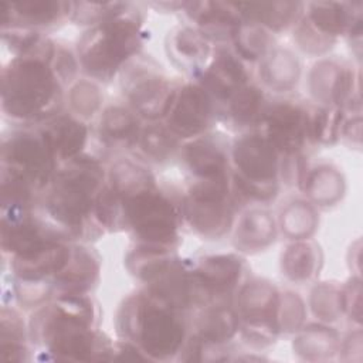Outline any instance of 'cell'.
Segmentation results:
<instances>
[{
	"instance_id": "1",
	"label": "cell",
	"mask_w": 363,
	"mask_h": 363,
	"mask_svg": "<svg viewBox=\"0 0 363 363\" xmlns=\"http://www.w3.org/2000/svg\"><path fill=\"white\" fill-rule=\"evenodd\" d=\"M98 315L96 303L88 294L57 295L33 313L28 335L57 360H112L111 339L95 328Z\"/></svg>"
},
{
	"instance_id": "2",
	"label": "cell",
	"mask_w": 363,
	"mask_h": 363,
	"mask_svg": "<svg viewBox=\"0 0 363 363\" xmlns=\"http://www.w3.org/2000/svg\"><path fill=\"white\" fill-rule=\"evenodd\" d=\"M102 163L85 153L64 162L48 186L44 208L52 223L69 238L84 237L94 230V206L105 186Z\"/></svg>"
},
{
	"instance_id": "3",
	"label": "cell",
	"mask_w": 363,
	"mask_h": 363,
	"mask_svg": "<svg viewBox=\"0 0 363 363\" xmlns=\"http://www.w3.org/2000/svg\"><path fill=\"white\" fill-rule=\"evenodd\" d=\"M116 328L121 337L136 343L149 360H169L180 354L189 337L183 311L160 302L145 289L122 302Z\"/></svg>"
},
{
	"instance_id": "4",
	"label": "cell",
	"mask_w": 363,
	"mask_h": 363,
	"mask_svg": "<svg viewBox=\"0 0 363 363\" xmlns=\"http://www.w3.org/2000/svg\"><path fill=\"white\" fill-rule=\"evenodd\" d=\"M62 82L52 65L37 58H11L1 69L3 112L21 122H44L60 113Z\"/></svg>"
},
{
	"instance_id": "5",
	"label": "cell",
	"mask_w": 363,
	"mask_h": 363,
	"mask_svg": "<svg viewBox=\"0 0 363 363\" xmlns=\"http://www.w3.org/2000/svg\"><path fill=\"white\" fill-rule=\"evenodd\" d=\"M143 43L142 21L128 9L82 34L78 41L79 65L91 78L109 81L139 54Z\"/></svg>"
},
{
	"instance_id": "6",
	"label": "cell",
	"mask_w": 363,
	"mask_h": 363,
	"mask_svg": "<svg viewBox=\"0 0 363 363\" xmlns=\"http://www.w3.org/2000/svg\"><path fill=\"white\" fill-rule=\"evenodd\" d=\"M231 187L235 200L268 203L279 191L281 155L261 132H247L231 147Z\"/></svg>"
},
{
	"instance_id": "7",
	"label": "cell",
	"mask_w": 363,
	"mask_h": 363,
	"mask_svg": "<svg viewBox=\"0 0 363 363\" xmlns=\"http://www.w3.org/2000/svg\"><path fill=\"white\" fill-rule=\"evenodd\" d=\"M123 204L125 230L132 231L139 242L176 247L183 221L182 204L157 187L125 200Z\"/></svg>"
},
{
	"instance_id": "8",
	"label": "cell",
	"mask_w": 363,
	"mask_h": 363,
	"mask_svg": "<svg viewBox=\"0 0 363 363\" xmlns=\"http://www.w3.org/2000/svg\"><path fill=\"white\" fill-rule=\"evenodd\" d=\"M235 196L231 176L225 179L197 180L182 200L183 220L204 238L225 235L234 221Z\"/></svg>"
},
{
	"instance_id": "9",
	"label": "cell",
	"mask_w": 363,
	"mask_h": 363,
	"mask_svg": "<svg viewBox=\"0 0 363 363\" xmlns=\"http://www.w3.org/2000/svg\"><path fill=\"white\" fill-rule=\"evenodd\" d=\"M1 167L21 176L38 191L52 182L58 160L40 129H21L3 139Z\"/></svg>"
},
{
	"instance_id": "10",
	"label": "cell",
	"mask_w": 363,
	"mask_h": 363,
	"mask_svg": "<svg viewBox=\"0 0 363 363\" xmlns=\"http://www.w3.org/2000/svg\"><path fill=\"white\" fill-rule=\"evenodd\" d=\"M122 88L130 109L152 122L167 116L179 89L167 77L143 64L126 69Z\"/></svg>"
},
{
	"instance_id": "11",
	"label": "cell",
	"mask_w": 363,
	"mask_h": 363,
	"mask_svg": "<svg viewBox=\"0 0 363 363\" xmlns=\"http://www.w3.org/2000/svg\"><path fill=\"white\" fill-rule=\"evenodd\" d=\"M244 272V262L235 254H216L191 264L197 305L225 303L237 291Z\"/></svg>"
},
{
	"instance_id": "12",
	"label": "cell",
	"mask_w": 363,
	"mask_h": 363,
	"mask_svg": "<svg viewBox=\"0 0 363 363\" xmlns=\"http://www.w3.org/2000/svg\"><path fill=\"white\" fill-rule=\"evenodd\" d=\"M261 125L262 135L281 156L302 153L309 140V112L292 101L268 105Z\"/></svg>"
},
{
	"instance_id": "13",
	"label": "cell",
	"mask_w": 363,
	"mask_h": 363,
	"mask_svg": "<svg viewBox=\"0 0 363 363\" xmlns=\"http://www.w3.org/2000/svg\"><path fill=\"white\" fill-rule=\"evenodd\" d=\"M312 96L322 106H337L346 111L360 109L359 79L353 69L333 60L318 61L308 78Z\"/></svg>"
},
{
	"instance_id": "14",
	"label": "cell",
	"mask_w": 363,
	"mask_h": 363,
	"mask_svg": "<svg viewBox=\"0 0 363 363\" xmlns=\"http://www.w3.org/2000/svg\"><path fill=\"white\" fill-rule=\"evenodd\" d=\"M216 116V102L197 82L179 86L167 113L166 126L179 139H194L211 126Z\"/></svg>"
},
{
	"instance_id": "15",
	"label": "cell",
	"mask_w": 363,
	"mask_h": 363,
	"mask_svg": "<svg viewBox=\"0 0 363 363\" xmlns=\"http://www.w3.org/2000/svg\"><path fill=\"white\" fill-rule=\"evenodd\" d=\"M248 71L233 51L220 48L197 75V84L217 104H225L238 89L250 84Z\"/></svg>"
},
{
	"instance_id": "16",
	"label": "cell",
	"mask_w": 363,
	"mask_h": 363,
	"mask_svg": "<svg viewBox=\"0 0 363 363\" xmlns=\"http://www.w3.org/2000/svg\"><path fill=\"white\" fill-rule=\"evenodd\" d=\"M1 30L24 27L38 30L71 18L72 1L23 0L1 3Z\"/></svg>"
},
{
	"instance_id": "17",
	"label": "cell",
	"mask_w": 363,
	"mask_h": 363,
	"mask_svg": "<svg viewBox=\"0 0 363 363\" xmlns=\"http://www.w3.org/2000/svg\"><path fill=\"white\" fill-rule=\"evenodd\" d=\"M196 28L211 41H231L242 18L234 3L184 1L182 9Z\"/></svg>"
},
{
	"instance_id": "18",
	"label": "cell",
	"mask_w": 363,
	"mask_h": 363,
	"mask_svg": "<svg viewBox=\"0 0 363 363\" xmlns=\"http://www.w3.org/2000/svg\"><path fill=\"white\" fill-rule=\"evenodd\" d=\"M38 129L44 135L58 163L79 156L88 142L86 125L74 115L57 113L44 121Z\"/></svg>"
},
{
	"instance_id": "19",
	"label": "cell",
	"mask_w": 363,
	"mask_h": 363,
	"mask_svg": "<svg viewBox=\"0 0 363 363\" xmlns=\"http://www.w3.org/2000/svg\"><path fill=\"white\" fill-rule=\"evenodd\" d=\"M306 18L323 34L337 38L362 28V1H313L306 6Z\"/></svg>"
},
{
	"instance_id": "20",
	"label": "cell",
	"mask_w": 363,
	"mask_h": 363,
	"mask_svg": "<svg viewBox=\"0 0 363 363\" xmlns=\"http://www.w3.org/2000/svg\"><path fill=\"white\" fill-rule=\"evenodd\" d=\"M183 160L197 180L230 177V155L214 139L199 136L190 139L182 150Z\"/></svg>"
},
{
	"instance_id": "21",
	"label": "cell",
	"mask_w": 363,
	"mask_h": 363,
	"mask_svg": "<svg viewBox=\"0 0 363 363\" xmlns=\"http://www.w3.org/2000/svg\"><path fill=\"white\" fill-rule=\"evenodd\" d=\"M71 254L67 241H55L34 252L11 258L13 277L24 281H52Z\"/></svg>"
},
{
	"instance_id": "22",
	"label": "cell",
	"mask_w": 363,
	"mask_h": 363,
	"mask_svg": "<svg viewBox=\"0 0 363 363\" xmlns=\"http://www.w3.org/2000/svg\"><path fill=\"white\" fill-rule=\"evenodd\" d=\"M167 55L180 69L199 75L210 62L211 43L196 27H179L167 37Z\"/></svg>"
},
{
	"instance_id": "23",
	"label": "cell",
	"mask_w": 363,
	"mask_h": 363,
	"mask_svg": "<svg viewBox=\"0 0 363 363\" xmlns=\"http://www.w3.org/2000/svg\"><path fill=\"white\" fill-rule=\"evenodd\" d=\"M101 272L98 257L86 247L74 244L65 267L54 277L55 292L62 294H88L92 289Z\"/></svg>"
},
{
	"instance_id": "24",
	"label": "cell",
	"mask_w": 363,
	"mask_h": 363,
	"mask_svg": "<svg viewBox=\"0 0 363 363\" xmlns=\"http://www.w3.org/2000/svg\"><path fill=\"white\" fill-rule=\"evenodd\" d=\"M278 302L279 292L275 285L267 279L257 278L238 288L235 311L241 322H277Z\"/></svg>"
},
{
	"instance_id": "25",
	"label": "cell",
	"mask_w": 363,
	"mask_h": 363,
	"mask_svg": "<svg viewBox=\"0 0 363 363\" xmlns=\"http://www.w3.org/2000/svg\"><path fill=\"white\" fill-rule=\"evenodd\" d=\"M240 316L227 303L204 305L194 322L193 336L204 346H224L240 330Z\"/></svg>"
},
{
	"instance_id": "26",
	"label": "cell",
	"mask_w": 363,
	"mask_h": 363,
	"mask_svg": "<svg viewBox=\"0 0 363 363\" xmlns=\"http://www.w3.org/2000/svg\"><path fill=\"white\" fill-rule=\"evenodd\" d=\"M244 21L255 23L271 31H282L295 26L303 16L301 1H250L234 3Z\"/></svg>"
},
{
	"instance_id": "27",
	"label": "cell",
	"mask_w": 363,
	"mask_h": 363,
	"mask_svg": "<svg viewBox=\"0 0 363 363\" xmlns=\"http://www.w3.org/2000/svg\"><path fill=\"white\" fill-rule=\"evenodd\" d=\"M142 132L139 116L125 106H108L99 118V136L113 147L138 145Z\"/></svg>"
},
{
	"instance_id": "28",
	"label": "cell",
	"mask_w": 363,
	"mask_h": 363,
	"mask_svg": "<svg viewBox=\"0 0 363 363\" xmlns=\"http://www.w3.org/2000/svg\"><path fill=\"white\" fill-rule=\"evenodd\" d=\"M277 227L272 216L264 208L247 210L235 227L234 242L241 251H259L275 241Z\"/></svg>"
},
{
	"instance_id": "29",
	"label": "cell",
	"mask_w": 363,
	"mask_h": 363,
	"mask_svg": "<svg viewBox=\"0 0 363 363\" xmlns=\"http://www.w3.org/2000/svg\"><path fill=\"white\" fill-rule=\"evenodd\" d=\"M292 347L295 354L303 360H326L339 352L340 337L335 329L323 322L311 323L296 332Z\"/></svg>"
},
{
	"instance_id": "30",
	"label": "cell",
	"mask_w": 363,
	"mask_h": 363,
	"mask_svg": "<svg viewBox=\"0 0 363 363\" xmlns=\"http://www.w3.org/2000/svg\"><path fill=\"white\" fill-rule=\"evenodd\" d=\"M108 184L123 201L157 187L153 173L130 159H119L111 166Z\"/></svg>"
},
{
	"instance_id": "31",
	"label": "cell",
	"mask_w": 363,
	"mask_h": 363,
	"mask_svg": "<svg viewBox=\"0 0 363 363\" xmlns=\"http://www.w3.org/2000/svg\"><path fill=\"white\" fill-rule=\"evenodd\" d=\"M224 105L227 119L231 125L240 129H248L261 125L268 108L262 89L254 84H247L238 89Z\"/></svg>"
},
{
	"instance_id": "32",
	"label": "cell",
	"mask_w": 363,
	"mask_h": 363,
	"mask_svg": "<svg viewBox=\"0 0 363 363\" xmlns=\"http://www.w3.org/2000/svg\"><path fill=\"white\" fill-rule=\"evenodd\" d=\"M259 77L274 91H289L301 77L299 60L286 48H272L261 60Z\"/></svg>"
},
{
	"instance_id": "33",
	"label": "cell",
	"mask_w": 363,
	"mask_h": 363,
	"mask_svg": "<svg viewBox=\"0 0 363 363\" xmlns=\"http://www.w3.org/2000/svg\"><path fill=\"white\" fill-rule=\"evenodd\" d=\"M346 183L342 172L330 164L309 169L302 190L313 206H335L345 194Z\"/></svg>"
},
{
	"instance_id": "34",
	"label": "cell",
	"mask_w": 363,
	"mask_h": 363,
	"mask_svg": "<svg viewBox=\"0 0 363 363\" xmlns=\"http://www.w3.org/2000/svg\"><path fill=\"white\" fill-rule=\"evenodd\" d=\"M319 247L309 240L292 241L281 255L282 274L292 282L312 279L320 269Z\"/></svg>"
},
{
	"instance_id": "35",
	"label": "cell",
	"mask_w": 363,
	"mask_h": 363,
	"mask_svg": "<svg viewBox=\"0 0 363 363\" xmlns=\"http://www.w3.org/2000/svg\"><path fill=\"white\" fill-rule=\"evenodd\" d=\"M315 206L306 200H294L284 207L279 216V227L285 237L292 241L308 240L318 228Z\"/></svg>"
},
{
	"instance_id": "36",
	"label": "cell",
	"mask_w": 363,
	"mask_h": 363,
	"mask_svg": "<svg viewBox=\"0 0 363 363\" xmlns=\"http://www.w3.org/2000/svg\"><path fill=\"white\" fill-rule=\"evenodd\" d=\"M234 54L242 61H261L272 50L271 33L250 21H244L237 28L231 40Z\"/></svg>"
},
{
	"instance_id": "37",
	"label": "cell",
	"mask_w": 363,
	"mask_h": 363,
	"mask_svg": "<svg viewBox=\"0 0 363 363\" xmlns=\"http://www.w3.org/2000/svg\"><path fill=\"white\" fill-rule=\"evenodd\" d=\"M179 138L162 123H152L142 128L139 136V147L149 159L164 162L170 159L179 149Z\"/></svg>"
},
{
	"instance_id": "38",
	"label": "cell",
	"mask_w": 363,
	"mask_h": 363,
	"mask_svg": "<svg viewBox=\"0 0 363 363\" xmlns=\"http://www.w3.org/2000/svg\"><path fill=\"white\" fill-rule=\"evenodd\" d=\"M345 111L337 106H319L309 113V140L319 145L335 143L342 133Z\"/></svg>"
},
{
	"instance_id": "39",
	"label": "cell",
	"mask_w": 363,
	"mask_h": 363,
	"mask_svg": "<svg viewBox=\"0 0 363 363\" xmlns=\"http://www.w3.org/2000/svg\"><path fill=\"white\" fill-rule=\"evenodd\" d=\"M94 218L98 227L108 231L125 228L123 200L111 189L108 183L101 189L94 206Z\"/></svg>"
},
{
	"instance_id": "40",
	"label": "cell",
	"mask_w": 363,
	"mask_h": 363,
	"mask_svg": "<svg viewBox=\"0 0 363 363\" xmlns=\"http://www.w3.org/2000/svg\"><path fill=\"white\" fill-rule=\"evenodd\" d=\"M128 9L129 4L122 1H72L71 20L94 27L123 14Z\"/></svg>"
},
{
	"instance_id": "41",
	"label": "cell",
	"mask_w": 363,
	"mask_h": 363,
	"mask_svg": "<svg viewBox=\"0 0 363 363\" xmlns=\"http://www.w3.org/2000/svg\"><path fill=\"white\" fill-rule=\"evenodd\" d=\"M309 306L312 313L323 323L335 322L340 318V288L332 282L316 284L309 296Z\"/></svg>"
},
{
	"instance_id": "42",
	"label": "cell",
	"mask_w": 363,
	"mask_h": 363,
	"mask_svg": "<svg viewBox=\"0 0 363 363\" xmlns=\"http://www.w3.org/2000/svg\"><path fill=\"white\" fill-rule=\"evenodd\" d=\"M306 308L299 294L292 291L279 292V302L277 311V322L281 332L296 333L305 322Z\"/></svg>"
},
{
	"instance_id": "43",
	"label": "cell",
	"mask_w": 363,
	"mask_h": 363,
	"mask_svg": "<svg viewBox=\"0 0 363 363\" xmlns=\"http://www.w3.org/2000/svg\"><path fill=\"white\" fill-rule=\"evenodd\" d=\"M68 102L79 119H88L98 112L102 95L95 82L81 79L71 86L68 92Z\"/></svg>"
},
{
	"instance_id": "44",
	"label": "cell",
	"mask_w": 363,
	"mask_h": 363,
	"mask_svg": "<svg viewBox=\"0 0 363 363\" xmlns=\"http://www.w3.org/2000/svg\"><path fill=\"white\" fill-rule=\"evenodd\" d=\"M294 40L303 52L311 55L325 54L336 41L335 38L320 33L305 16H302V18L295 24Z\"/></svg>"
},
{
	"instance_id": "45",
	"label": "cell",
	"mask_w": 363,
	"mask_h": 363,
	"mask_svg": "<svg viewBox=\"0 0 363 363\" xmlns=\"http://www.w3.org/2000/svg\"><path fill=\"white\" fill-rule=\"evenodd\" d=\"M13 292L18 303L24 308H38L55 294V286L52 281H24L14 278Z\"/></svg>"
},
{
	"instance_id": "46",
	"label": "cell",
	"mask_w": 363,
	"mask_h": 363,
	"mask_svg": "<svg viewBox=\"0 0 363 363\" xmlns=\"http://www.w3.org/2000/svg\"><path fill=\"white\" fill-rule=\"evenodd\" d=\"M26 325L20 313L3 306L0 312V345H26Z\"/></svg>"
},
{
	"instance_id": "47",
	"label": "cell",
	"mask_w": 363,
	"mask_h": 363,
	"mask_svg": "<svg viewBox=\"0 0 363 363\" xmlns=\"http://www.w3.org/2000/svg\"><path fill=\"white\" fill-rule=\"evenodd\" d=\"M238 332L248 345L254 347H265L275 342L279 328L277 322H241Z\"/></svg>"
},
{
	"instance_id": "48",
	"label": "cell",
	"mask_w": 363,
	"mask_h": 363,
	"mask_svg": "<svg viewBox=\"0 0 363 363\" xmlns=\"http://www.w3.org/2000/svg\"><path fill=\"white\" fill-rule=\"evenodd\" d=\"M342 313L357 325L362 323V279L359 275H353L340 288Z\"/></svg>"
},
{
	"instance_id": "49",
	"label": "cell",
	"mask_w": 363,
	"mask_h": 363,
	"mask_svg": "<svg viewBox=\"0 0 363 363\" xmlns=\"http://www.w3.org/2000/svg\"><path fill=\"white\" fill-rule=\"evenodd\" d=\"M51 65L62 84L67 81L69 82L78 69V62H77L75 57L72 55V52L69 50H67L64 47H58V45H57L55 55L52 58Z\"/></svg>"
},
{
	"instance_id": "50",
	"label": "cell",
	"mask_w": 363,
	"mask_h": 363,
	"mask_svg": "<svg viewBox=\"0 0 363 363\" xmlns=\"http://www.w3.org/2000/svg\"><path fill=\"white\" fill-rule=\"evenodd\" d=\"M362 330L357 329L340 340L339 354L345 362H362Z\"/></svg>"
},
{
	"instance_id": "51",
	"label": "cell",
	"mask_w": 363,
	"mask_h": 363,
	"mask_svg": "<svg viewBox=\"0 0 363 363\" xmlns=\"http://www.w3.org/2000/svg\"><path fill=\"white\" fill-rule=\"evenodd\" d=\"M340 136L347 139L350 143L360 145V142H362V116L359 113L352 118H345Z\"/></svg>"
},
{
	"instance_id": "52",
	"label": "cell",
	"mask_w": 363,
	"mask_h": 363,
	"mask_svg": "<svg viewBox=\"0 0 363 363\" xmlns=\"http://www.w3.org/2000/svg\"><path fill=\"white\" fill-rule=\"evenodd\" d=\"M362 255V245H360V241L357 240L354 245L350 247V251H349V264H350V268L353 269V272H356V275L360 277V257Z\"/></svg>"
}]
</instances>
